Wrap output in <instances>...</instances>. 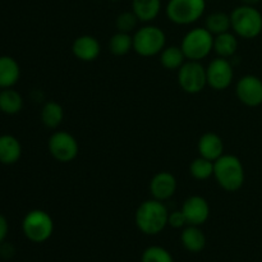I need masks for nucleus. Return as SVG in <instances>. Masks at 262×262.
I'll return each instance as SVG.
<instances>
[{
    "label": "nucleus",
    "instance_id": "f257e3e1",
    "mask_svg": "<svg viewBox=\"0 0 262 262\" xmlns=\"http://www.w3.org/2000/svg\"><path fill=\"white\" fill-rule=\"evenodd\" d=\"M169 211L163 201L151 199L142 202L136 211V225L146 235H156L168 225Z\"/></svg>",
    "mask_w": 262,
    "mask_h": 262
},
{
    "label": "nucleus",
    "instance_id": "f03ea898",
    "mask_svg": "<svg viewBox=\"0 0 262 262\" xmlns=\"http://www.w3.org/2000/svg\"><path fill=\"white\" fill-rule=\"evenodd\" d=\"M214 177L224 191L237 192L245 184V166L237 156L224 154L214 163Z\"/></svg>",
    "mask_w": 262,
    "mask_h": 262
},
{
    "label": "nucleus",
    "instance_id": "7ed1b4c3",
    "mask_svg": "<svg viewBox=\"0 0 262 262\" xmlns=\"http://www.w3.org/2000/svg\"><path fill=\"white\" fill-rule=\"evenodd\" d=\"M232 30L242 38H256L262 32V14L253 5L242 4L230 13Z\"/></svg>",
    "mask_w": 262,
    "mask_h": 262
},
{
    "label": "nucleus",
    "instance_id": "20e7f679",
    "mask_svg": "<svg viewBox=\"0 0 262 262\" xmlns=\"http://www.w3.org/2000/svg\"><path fill=\"white\" fill-rule=\"evenodd\" d=\"M181 48L187 60L201 61L214 50V35L205 27L192 28L184 35Z\"/></svg>",
    "mask_w": 262,
    "mask_h": 262
},
{
    "label": "nucleus",
    "instance_id": "39448f33",
    "mask_svg": "<svg viewBox=\"0 0 262 262\" xmlns=\"http://www.w3.org/2000/svg\"><path fill=\"white\" fill-rule=\"evenodd\" d=\"M22 232L30 242H46L48 239H50L54 233L53 217L43 210H31L23 217Z\"/></svg>",
    "mask_w": 262,
    "mask_h": 262
},
{
    "label": "nucleus",
    "instance_id": "423d86ee",
    "mask_svg": "<svg viewBox=\"0 0 262 262\" xmlns=\"http://www.w3.org/2000/svg\"><path fill=\"white\" fill-rule=\"evenodd\" d=\"M165 45V32L158 26L146 25L138 28L133 35V50L145 58L160 54Z\"/></svg>",
    "mask_w": 262,
    "mask_h": 262
},
{
    "label": "nucleus",
    "instance_id": "0eeeda50",
    "mask_svg": "<svg viewBox=\"0 0 262 262\" xmlns=\"http://www.w3.org/2000/svg\"><path fill=\"white\" fill-rule=\"evenodd\" d=\"M206 0H169L165 12L169 20L187 26L197 22L204 15Z\"/></svg>",
    "mask_w": 262,
    "mask_h": 262
},
{
    "label": "nucleus",
    "instance_id": "6e6552de",
    "mask_svg": "<svg viewBox=\"0 0 262 262\" xmlns=\"http://www.w3.org/2000/svg\"><path fill=\"white\" fill-rule=\"evenodd\" d=\"M178 83L187 94H200L207 86L206 68L201 61L186 60L178 69Z\"/></svg>",
    "mask_w": 262,
    "mask_h": 262
},
{
    "label": "nucleus",
    "instance_id": "1a4fd4ad",
    "mask_svg": "<svg viewBox=\"0 0 262 262\" xmlns=\"http://www.w3.org/2000/svg\"><path fill=\"white\" fill-rule=\"evenodd\" d=\"M48 148L50 155L59 163H71L78 156L79 146L74 136L66 130H56L49 137Z\"/></svg>",
    "mask_w": 262,
    "mask_h": 262
},
{
    "label": "nucleus",
    "instance_id": "9d476101",
    "mask_svg": "<svg viewBox=\"0 0 262 262\" xmlns=\"http://www.w3.org/2000/svg\"><path fill=\"white\" fill-rule=\"evenodd\" d=\"M206 76L207 86L216 91H223L233 83L234 69L228 59L217 56L216 59L210 61L209 66L206 67Z\"/></svg>",
    "mask_w": 262,
    "mask_h": 262
},
{
    "label": "nucleus",
    "instance_id": "9b49d317",
    "mask_svg": "<svg viewBox=\"0 0 262 262\" xmlns=\"http://www.w3.org/2000/svg\"><path fill=\"white\" fill-rule=\"evenodd\" d=\"M235 94L243 105L250 107L262 104V79L253 74L243 76L235 86Z\"/></svg>",
    "mask_w": 262,
    "mask_h": 262
},
{
    "label": "nucleus",
    "instance_id": "f8f14e48",
    "mask_svg": "<svg viewBox=\"0 0 262 262\" xmlns=\"http://www.w3.org/2000/svg\"><path fill=\"white\" fill-rule=\"evenodd\" d=\"M182 212L187 220V225L201 227L210 216V206L206 199L201 196H191L184 201Z\"/></svg>",
    "mask_w": 262,
    "mask_h": 262
},
{
    "label": "nucleus",
    "instance_id": "ddd939ff",
    "mask_svg": "<svg viewBox=\"0 0 262 262\" xmlns=\"http://www.w3.org/2000/svg\"><path fill=\"white\" fill-rule=\"evenodd\" d=\"M177 191V179L169 171H159L150 182V193L152 199L165 201L173 197Z\"/></svg>",
    "mask_w": 262,
    "mask_h": 262
},
{
    "label": "nucleus",
    "instance_id": "4468645a",
    "mask_svg": "<svg viewBox=\"0 0 262 262\" xmlns=\"http://www.w3.org/2000/svg\"><path fill=\"white\" fill-rule=\"evenodd\" d=\"M72 51H73V55L79 60L94 61L99 58L100 53H101V46L94 36L82 35L73 41Z\"/></svg>",
    "mask_w": 262,
    "mask_h": 262
},
{
    "label": "nucleus",
    "instance_id": "2eb2a0df",
    "mask_svg": "<svg viewBox=\"0 0 262 262\" xmlns=\"http://www.w3.org/2000/svg\"><path fill=\"white\" fill-rule=\"evenodd\" d=\"M197 148H199L200 156L214 163L224 155V142L222 137L214 132H207L202 135L199 140Z\"/></svg>",
    "mask_w": 262,
    "mask_h": 262
},
{
    "label": "nucleus",
    "instance_id": "dca6fc26",
    "mask_svg": "<svg viewBox=\"0 0 262 262\" xmlns=\"http://www.w3.org/2000/svg\"><path fill=\"white\" fill-rule=\"evenodd\" d=\"M22 156V145L19 140L12 135L0 136V163L13 165Z\"/></svg>",
    "mask_w": 262,
    "mask_h": 262
},
{
    "label": "nucleus",
    "instance_id": "f3484780",
    "mask_svg": "<svg viewBox=\"0 0 262 262\" xmlns=\"http://www.w3.org/2000/svg\"><path fill=\"white\" fill-rule=\"evenodd\" d=\"M19 77L18 61L9 55L0 56V89H12L19 81Z\"/></svg>",
    "mask_w": 262,
    "mask_h": 262
},
{
    "label": "nucleus",
    "instance_id": "a211bd4d",
    "mask_svg": "<svg viewBox=\"0 0 262 262\" xmlns=\"http://www.w3.org/2000/svg\"><path fill=\"white\" fill-rule=\"evenodd\" d=\"M181 242L188 252L199 253L206 246V235L197 225H186L181 233Z\"/></svg>",
    "mask_w": 262,
    "mask_h": 262
},
{
    "label": "nucleus",
    "instance_id": "6ab92c4d",
    "mask_svg": "<svg viewBox=\"0 0 262 262\" xmlns=\"http://www.w3.org/2000/svg\"><path fill=\"white\" fill-rule=\"evenodd\" d=\"M161 10V0H132V12L143 23L152 22Z\"/></svg>",
    "mask_w": 262,
    "mask_h": 262
},
{
    "label": "nucleus",
    "instance_id": "aec40b11",
    "mask_svg": "<svg viewBox=\"0 0 262 262\" xmlns=\"http://www.w3.org/2000/svg\"><path fill=\"white\" fill-rule=\"evenodd\" d=\"M23 97L13 89L0 90V112L8 115H14L22 110Z\"/></svg>",
    "mask_w": 262,
    "mask_h": 262
},
{
    "label": "nucleus",
    "instance_id": "412c9836",
    "mask_svg": "<svg viewBox=\"0 0 262 262\" xmlns=\"http://www.w3.org/2000/svg\"><path fill=\"white\" fill-rule=\"evenodd\" d=\"M238 49L237 35L230 31L214 36V51L220 58H230Z\"/></svg>",
    "mask_w": 262,
    "mask_h": 262
},
{
    "label": "nucleus",
    "instance_id": "4be33fe9",
    "mask_svg": "<svg viewBox=\"0 0 262 262\" xmlns=\"http://www.w3.org/2000/svg\"><path fill=\"white\" fill-rule=\"evenodd\" d=\"M41 122L49 129H56L64 119V110L56 101H48L41 109Z\"/></svg>",
    "mask_w": 262,
    "mask_h": 262
},
{
    "label": "nucleus",
    "instance_id": "5701e85b",
    "mask_svg": "<svg viewBox=\"0 0 262 262\" xmlns=\"http://www.w3.org/2000/svg\"><path fill=\"white\" fill-rule=\"evenodd\" d=\"M186 56L181 46H168L160 53V63L168 71H178L184 63Z\"/></svg>",
    "mask_w": 262,
    "mask_h": 262
},
{
    "label": "nucleus",
    "instance_id": "b1692460",
    "mask_svg": "<svg viewBox=\"0 0 262 262\" xmlns=\"http://www.w3.org/2000/svg\"><path fill=\"white\" fill-rule=\"evenodd\" d=\"M205 28L214 36L228 32L229 30H232L230 14H227V13L224 12L211 13V14H209L206 17V20H205Z\"/></svg>",
    "mask_w": 262,
    "mask_h": 262
},
{
    "label": "nucleus",
    "instance_id": "393cba45",
    "mask_svg": "<svg viewBox=\"0 0 262 262\" xmlns=\"http://www.w3.org/2000/svg\"><path fill=\"white\" fill-rule=\"evenodd\" d=\"M133 49V36L130 33L119 32L118 31L115 35L112 36L109 41L110 53L115 56H123L129 53Z\"/></svg>",
    "mask_w": 262,
    "mask_h": 262
},
{
    "label": "nucleus",
    "instance_id": "a878e982",
    "mask_svg": "<svg viewBox=\"0 0 262 262\" xmlns=\"http://www.w3.org/2000/svg\"><path fill=\"white\" fill-rule=\"evenodd\" d=\"M189 174L197 181H206L214 177V161L199 156L189 164Z\"/></svg>",
    "mask_w": 262,
    "mask_h": 262
},
{
    "label": "nucleus",
    "instance_id": "bb28decb",
    "mask_svg": "<svg viewBox=\"0 0 262 262\" xmlns=\"http://www.w3.org/2000/svg\"><path fill=\"white\" fill-rule=\"evenodd\" d=\"M141 262H174L173 256L161 246H150L143 251Z\"/></svg>",
    "mask_w": 262,
    "mask_h": 262
},
{
    "label": "nucleus",
    "instance_id": "cd10ccee",
    "mask_svg": "<svg viewBox=\"0 0 262 262\" xmlns=\"http://www.w3.org/2000/svg\"><path fill=\"white\" fill-rule=\"evenodd\" d=\"M138 22H140V20H138L137 15L130 10V12L120 13L117 17V20H115V26H117L119 32L130 33L132 31L136 30Z\"/></svg>",
    "mask_w": 262,
    "mask_h": 262
},
{
    "label": "nucleus",
    "instance_id": "c85d7f7f",
    "mask_svg": "<svg viewBox=\"0 0 262 262\" xmlns=\"http://www.w3.org/2000/svg\"><path fill=\"white\" fill-rule=\"evenodd\" d=\"M168 225H170L171 228H176V229H181L187 225V220L184 217L182 210H177V211L169 212L168 217Z\"/></svg>",
    "mask_w": 262,
    "mask_h": 262
},
{
    "label": "nucleus",
    "instance_id": "c756f323",
    "mask_svg": "<svg viewBox=\"0 0 262 262\" xmlns=\"http://www.w3.org/2000/svg\"><path fill=\"white\" fill-rule=\"evenodd\" d=\"M8 232H9V224H8L7 217L3 214H0V246L5 242Z\"/></svg>",
    "mask_w": 262,
    "mask_h": 262
},
{
    "label": "nucleus",
    "instance_id": "7c9ffc66",
    "mask_svg": "<svg viewBox=\"0 0 262 262\" xmlns=\"http://www.w3.org/2000/svg\"><path fill=\"white\" fill-rule=\"evenodd\" d=\"M241 2L246 5H253V7H256V5H257L261 0H241Z\"/></svg>",
    "mask_w": 262,
    "mask_h": 262
},
{
    "label": "nucleus",
    "instance_id": "2f4dec72",
    "mask_svg": "<svg viewBox=\"0 0 262 262\" xmlns=\"http://www.w3.org/2000/svg\"><path fill=\"white\" fill-rule=\"evenodd\" d=\"M0 90H2V89H0Z\"/></svg>",
    "mask_w": 262,
    "mask_h": 262
}]
</instances>
